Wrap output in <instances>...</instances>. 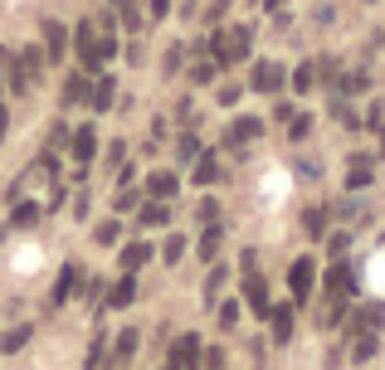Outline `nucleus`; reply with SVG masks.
I'll return each mask as SVG.
<instances>
[{
    "mask_svg": "<svg viewBox=\"0 0 385 370\" xmlns=\"http://www.w3.org/2000/svg\"><path fill=\"white\" fill-rule=\"evenodd\" d=\"M244 297H249V307H254L259 317H269V312H273V307H269V282L254 273V268H249V278H244Z\"/></svg>",
    "mask_w": 385,
    "mask_h": 370,
    "instance_id": "obj_3",
    "label": "nucleus"
},
{
    "mask_svg": "<svg viewBox=\"0 0 385 370\" xmlns=\"http://www.w3.org/2000/svg\"><path fill=\"white\" fill-rule=\"evenodd\" d=\"M215 214H219V205H215V200H200V219L215 224Z\"/></svg>",
    "mask_w": 385,
    "mask_h": 370,
    "instance_id": "obj_37",
    "label": "nucleus"
},
{
    "mask_svg": "<svg viewBox=\"0 0 385 370\" xmlns=\"http://www.w3.org/2000/svg\"><path fill=\"white\" fill-rule=\"evenodd\" d=\"M112 5H117V15H122V25H127V29H137V25H142V15H137L127 0H112Z\"/></svg>",
    "mask_w": 385,
    "mask_h": 370,
    "instance_id": "obj_30",
    "label": "nucleus"
},
{
    "mask_svg": "<svg viewBox=\"0 0 385 370\" xmlns=\"http://www.w3.org/2000/svg\"><path fill=\"white\" fill-rule=\"evenodd\" d=\"M215 69H219V64H215V59H205V64H195V69H191V78H195V83H210V78H215Z\"/></svg>",
    "mask_w": 385,
    "mask_h": 370,
    "instance_id": "obj_31",
    "label": "nucleus"
},
{
    "mask_svg": "<svg viewBox=\"0 0 385 370\" xmlns=\"http://www.w3.org/2000/svg\"><path fill=\"white\" fill-rule=\"evenodd\" d=\"M147 259H151V244H142V239L137 244H122V273H137Z\"/></svg>",
    "mask_w": 385,
    "mask_h": 370,
    "instance_id": "obj_10",
    "label": "nucleus"
},
{
    "mask_svg": "<svg viewBox=\"0 0 385 370\" xmlns=\"http://www.w3.org/2000/svg\"><path fill=\"white\" fill-rule=\"evenodd\" d=\"M381 156H385V127H381Z\"/></svg>",
    "mask_w": 385,
    "mask_h": 370,
    "instance_id": "obj_41",
    "label": "nucleus"
},
{
    "mask_svg": "<svg viewBox=\"0 0 385 370\" xmlns=\"http://www.w3.org/2000/svg\"><path fill=\"white\" fill-rule=\"evenodd\" d=\"M327 292H332V297H346V292H351V268H346V263H337V268L327 273Z\"/></svg>",
    "mask_w": 385,
    "mask_h": 370,
    "instance_id": "obj_16",
    "label": "nucleus"
},
{
    "mask_svg": "<svg viewBox=\"0 0 385 370\" xmlns=\"http://www.w3.org/2000/svg\"><path fill=\"white\" fill-rule=\"evenodd\" d=\"M215 254H219V224H210V229H205V239H200V259L210 263Z\"/></svg>",
    "mask_w": 385,
    "mask_h": 370,
    "instance_id": "obj_23",
    "label": "nucleus"
},
{
    "mask_svg": "<svg viewBox=\"0 0 385 370\" xmlns=\"http://www.w3.org/2000/svg\"><path fill=\"white\" fill-rule=\"evenodd\" d=\"M88 97H93V78H88V74H69V78H64V102H69V107H74V102H88Z\"/></svg>",
    "mask_w": 385,
    "mask_h": 370,
    "instance_id": "obj_5",
    "label": "nucleus"
},
{
    "mask_svg": "<svg viewBox=\"0 0 385 370\" xmlns=\"http://www.w3.org/2000/svg\"><path fill=\"white\" fill-rule=\"evenodd\" d=\"M117 234H122V229H117V219H107V224H97V244H117Z\"/></svg>",
    "mask_w": 385,
    "mask_h": 370,
    "instance_id": "obj_32",
    "label": "nucleus"
},
{
    "mask_svg": "<svg viewBox=\"0 0 385 370\" xmlns=\"http://www.w3.org/2000/svg\"><path fill=\"white\" fill-rule=\"evenodd\" d=\"M312 83H317V69H312V64H302V69L292 74V88H297V92H307Z\"/></svg>",
    "mask_w": 385,
    "mask_h": 370,
    "instance_id": "obj_27",
    "label": "nucleus"
},
{
    "mask_svg": "<svg viewBox=\"0 0 385 370\" xmlns=\"http://www.w3.org/2000/svg\"><path fill=\"white\" fill-rule=\"evenodd\" d=\"M219 287H224V268H210V278H205V302H215Z\"/></svg>",
    "mask_w": 385,
    "mask_h": 370,
    "instance_id": "obj_29",
    "label": "nucleus"
},
{
    "mask_svg": "<svg viewBox=\"0 0 385 370\" xmlns=\"http://www.w3.org/2000/svg\"><path fill=\"white\" fill-rule=\"evenodd\" d=\"M132 356H137V331H132V327H122V331H117V341H112V361L122 366V361H132Z\"/></svg>",
    "mask_w": 385,
    "mask_h": 370,
    "instance_id": "obj_15",
    "label": "nucleus"
},
{
    "mask_svg": "<svg viewBox=\"0 0 385 370\" xmlns=\"http://www.w3.org/2000/svg\"><path fill=\"white\" fill-rule=\"evenodd\" d=\"M283 78H288V74H283L278 64H269V59H264V64H254V78H249V83H254L259 92H278V88H283Z\"/></svg>",
    "mask_w": 385,
    "mask_h": 370,
    "instance_id": "obj_4",
    "label": "nucleus"
},
{
    "mask_svg": "<svg viewBox=\"0 0 385 370\" xmlns=\"http://www.w3.org/2000/svg\"><path fill=\"white\" fill-rule=\"evenodd\" d=\"M219 102H224V107H229V102H239V88H234V83H224V88H219Z\"/></svg>",
    "mask_w": 385,
    "mask_h": 370,
    "instance_id": "obj_38",
    "label": "nucleus"
},
{
    "mask_svg": "<svg viewBox=\"0 0 385 370\" xmlns=\"http://www.w3.org/2000/svg\"><path fill=\"white\" fill-rule=\"evenodd\" d=\"M166 219H171V205H166V200L142 205V224H147V229H156V224H166Z\"/></svg>",
    "mask_w": 385,
    "mask_h": 370,
    "instance_id": "obj_17",
    "label": "nucleus"
},
{
    "mask_svg": "<svg viewBox=\"0 0 385 370\" xmlns=\"http://www.w3.org/2000/svg\"><path fill=\"white\" fill-rule=\"evenodd\" d=\"M269 322H273V336H278V341H288L292 336V307H273Z\"/></svg>",
    "mask_w": 385,
    "mask_h": 370,
    "instance_id": "obj_18",
    "label": "nucleus"
},
{
    "mask_svg": "<svg viewBox=\"0 0 385 370\" xmlns=\"http://www.w3.org/2000/svg\"><path fill=\"white\" fill-rule=\"evenodd\" d=\"M371 176H376V171H371V156H351L346 185H351V190H366V185H371Z\"/></svg>",
    "mask_w": 385,
    "mask_h": 370,
    "instance_id": "obj_13",
    "label": "nucleus"
},
{
    "mask_svg": "<svg viewBox=\"0 0 385 370\" xmlns=\"http://www.w3.org/2000/svg\"><path fill=\"white\" fill-rule=\"evenodd\" d=\"M259 132H264V122H259V117H239V122L229 127V137H224V142H229V146H244V142H254Z\"/></svg>",
    "mask_w": 385,
    "mask_h": 370,
    "instance_id": "obj_7",
    "label": "nucleus"
},
{
    "mask_svg": "<svg viewBox=\"0 0 385 370\" xmlns=\"http://www.w3.org/2000/svg\"><path fill=\"white\" fill-rule=\"evenodd\" d=\"M219 181V161H215V156H200V161H195V185H215Z\"/></svg>",
    "mask_w": 385,
    "mask_h": 370,
    "instance_id": "obj_21",
    "label": "nucleus"
},
{
    "mask_svg": "<svg viewBox=\"0 0 385 370\" xmlns=\"http://www.w3.org/2000/svg\"><path fill=\"white\" fill-rule=\"evenodd\" d=\"M132 297H137V278H132V273H122L117 282H112V292H107V307H127Z\"/></svg>",
    "mask_w": 385,
    "mask_h": 370,
    "instance_id": "obj_12",
    "label": "nucleus"
},
{
    "mask_svg": "<svg viewBox=\"0 0 385 370\" xmlns=\"http://www.w3.org/2000/svg\"><path fill=\"white\" fill-rule=\"evenodd\" d=\"M195 151H200V142L195 137H181V161H195Z\"/></svg>",
    "mask_w": 385,
    "mask_h": 370,
    "instance_id": "obj_36",
    "label": "nucleus"
},
{
    "mask_svg": "<svg viewBox=\"0 0 385 370\" xmlns=\"http://www.w3.org/2000/svg\"><path fill=\"white\" fill-rule=\"evenodd\" d=\"M29 341H34V327H29V322H20V327H10V331L0 336V351H5V356H15V351H25Z\"/></svg>",
    "mask_w": 385,
    "mask_h": 370,
    "instance_id": "obj_6",
    "label": "nucleus"
},
{
    "mask_svg": "<svg viewBox=\"0 0 385 370\" xmlns=\"http://www.w3.org/2000/svg\"><path fill=\"white\" fill-rule=\"evenodd\" d=\"M137 200H142L137 190H122V185H117V195H112V210H117V214H127V210H137Z\"/></svg>",
    "mask_w": 385,
    "mask_h": 370,
    "instance_id": "obj_24",
    "label": "nucleus"
},
{
    "mask_svg": "<svg viewBox=\"0 0 385 370\" xmlns=\"http://www.w3.org/2000/svg\"><path fill=\"white\" fill-rule=\"evenodd\" d=\"M205 370H224V351H219V346L205 351Z\"/></svg>",
    "mask_w": 385,
    "mask_h": 370,
    "instance_id": "obj_35",
    "label": "nucleus"
},
{
    "mask_svg": "<svg viewBox=\"0 0 385 370\" xmlns=\"http://www.w3.org/2000/svg\"><path fill=\"white\" fill-rule=\"evenodd\" d=\"M356 327H366V331H376V327H385V307H381V302H376V307H361Z\"/></svg>",
    "mask_w": 385,
    "mask_h": 370,
    "instance_id": "obj_22",
    "label": "nucleus"
},
{
    "mask_svg": "<svg viewBox=\"0 0 385 370\" xmlns=\"http://www.w3.org/2000/svg\"><path fill=\"white\" fill-rule=\"evenodd\" d=\"M351 356H356V361H371V356H376V336H361V341H356V351H351Z\"/></svg>",
    "mask_w": 385,
    "mask_h": 370,
    "instance_id": "obj_34",
    "label": "nucleus"
},
{
    "mask_svg": "<svg viewBox=\"0 0 385 370\" xmlns=\"http://www.w3.org/2000/svg\"><path fill=\"white\" fill-rule=\"evenodd\" d=\"M176 190H181V181H176L171 171H156V176L147 181V195H151V200H171Z\"/></svg>",
    "mask_w": 385,
    "mask_h": 370,
    "instance_id": "obj_11",
    "label": "nucleus"
},
{
    "mask_svg": "<svg viewBox=\"0 0 385 370\" xmlns=\"http://www.w3.org/2000/svg\"><path fill=\"white\" fill-rule=\"evenodd\" d=\"M10 224H15V229H29V224H39V205H34V200H25V205H15V214H10Z\"/></svg>",
    "mask_w": 385,
    "mask_h": 370,
    "instance_id": "obj_19",
    "label": "nucleus"
},
{
    "mask_svg": "<svg viewBox=\"0 0 385 370\" xmlns=\"http://www.w3.org/2000/svg\"><path fill=\"white\" fill-rule=\"evenodd\" d=\"M312 278H317V263H312V259H297V263L288 268L292 302H307V292H312Z\"/></svg>",
    "mask_w": 385,
    "mask_h": 370,
    "instance_id": "obj_1",
    "label": "nucleus"
},
{
    "mask_svg": "<svg viewBox=\"0 0 385 370\" xmlns=\"http://www.w3.org/2000/svg\"><path fill=\"white\" fill-rule=\"evenodd\" d=\"M74 156H79L83 166L97 156V132H93V127H79V132H74Z\"/></svg>",
    "mask_w": 385,
    "mask_h": 370,
    "instance_id": "obj_9",
    "label": "nucleus"
},
{
    "mask_svg": "<svg viewBox=\"0 0 385 370\" xmlns=\"http://www.w3.org/2000/svg\"><path fill=\"white\" fill-rule=\"evenodd\" d=\"M166 10H171V0H151V15H156V20H161Z\"/></svg>",
    "mask_w": 385,
    "mask_h": 370,
    "instance_id": "obj_39",
    "label": "nucleus"
},
{
    "mask_svg": "<svg viewBox=\"0 0 385 370\" xmlns=\"http://www.w3.org/2000/svg\"><path fill=\"white\" fill-rule=\"evenodd\" d=\"M171 366L176 370H200V336H181L171 346Z\"/></svg>",
    "mask_w": 385,
    "mask_h": 370,
    "instance_id": "obj_2",
    "label": "nucleus"
},
{
    "mask_svg": "<svg viewBox=\"0 0 385 370\" xmlns=\"http://www.w3.org/2000/svg\"><path fill=\"white\" fill-rule=\"evenodd\" d=\"M302 224H307V234L317 239V234L327 229V210H322V205H317V210H307V214H302Z\"/></svg>",
    "mask_w": 385,
    "mask_h": 370,
    "instance_id": "obj_25",
    "label": "nucleus"
},
{
    "mask_svg": "<svg viewBox=\"0 0 385 370\" xmlns=\"http://www.w3.org/2000/svg\"><path fill=\"white\" fill-rule=\"evenodd\" d=\"M307 132H312V117H307V112H297V117L288 122V137H292V142H302Z\"/></svg>",
    "mask_w": 385,
    "mask_h": 370,
    "instance_id": "obj_28",
    "label": "nucleus"
},
{
    "mask_svg": "<svg viewBox=\"0 0 385 370\" xmlns=\"http://www.w3.org/2000/svg\"><path fill=\"white\" fill-rule=\"evenodd\" d=\"M234 322H239V302H224V307H219V327H224V331H229V327H234Z\"/></svg>",
    "mask_w": 385,
    "mask_h": 370,
    "instance_id": "obj_33",
    "label": "nucleus"
},
{
    "mask_svg": "<svg viewBox=\"0 0 385 370\" xmlns=\"http://www.w3.org/2000/svg\"><path fill=\"white\" fill-rule=\"evenodd\" d=\"M181 254H186V239H181V234H171V239H166V249H161V259H166V263H181Z\"/></svg>",
    "mask_w": 385,
    "mask_h": 370,
    "instance_id": "obj_26",
    "label": "nucleus"
},
{
    "mask_svg": "<svg viewBox=\"0 0 385 370\" xmlns=\"http://www.w3.org/2000/svg\"><path fill=\"white\" fill-rule=\"evenodd\" d=\"M88 102H93L97 112H107V107H112V78H107V74H97V83H93V97H88Z\"/></svg>",
    "mask_w": 385,
    "mask_h": 370,
    "instance_id": "obj_20",
    "label": "nucleus"
},
{
    "mask_svg": "<svg viewBox=\"0 0 385 370\" xmlns=\"http://www.w3.org/2000/svg\"><path fill=\"white\" fill-rule=\"evenodd\" d=\"M74 287H79V268L69 263V268H59V282H54V297H49V302H54V307H64V302L74 297Z\"/></svg>",
    "mask_w": 385,
    "mask_h": 370,
    "instance_id": "obj_8",
    "label": "nucleus"
},
{
    "mask_svg": "<svg viewBox=\"0 0 385 370\" xmlns=\"http://www.w3.org/2000/svg\"><path fill=\"white\" fill-rule=\"evenodd\" d=\"M44 39H49V59H64L69 34H64V25H59V20H44Z\"/></svg>",
    "mask_w": 385,
    "mask_h": 370,
    "instance_id": "obj_14",
    "label": "nucleus"
},
{
    "mask_svg": "<svg viewBox=\"0 0 385 370\" xmlns=\"http://www.w3.org/2000/svg\"><path fill=\"white\" fill-rule=\"evenodd\" d=\"M5 132H10V112L0 107V142H5Z\"/></svg>",
    "mask_w": 385,
    "mask_h": 370,
    "instance_id": "obj_40",
    "label": "nucleus"
}]
</instances>
